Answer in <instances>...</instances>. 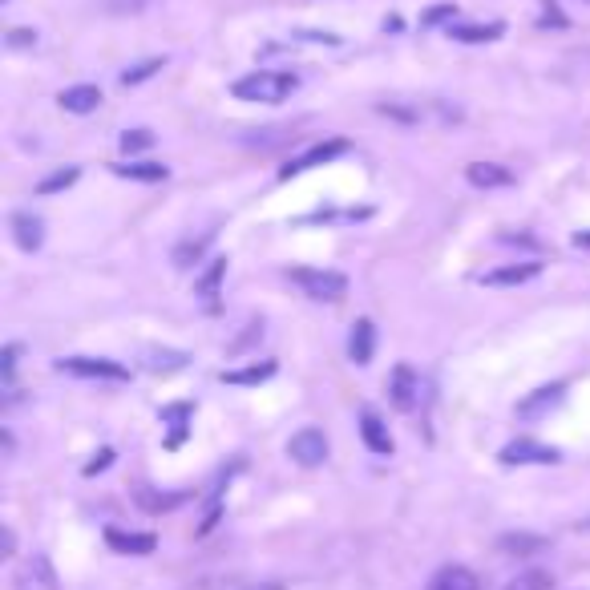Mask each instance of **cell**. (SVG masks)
<instances>
[{"label": "cell", "mask_w": 590, "mask_h": 590, "mask_svg": "<svg viewBox=\"0 0 590 590\" xmlns=\"http://www.w3.org/2000/svg\"><path fill=\"white\" fill-rule=\"evenodd\" d=\"M295 85H300V77H295V73H283V69H255V73L239 77V81L231 85V93L239 97V102L275 106V102H287V97L295 93Z\"/></svg>", "instance_id": "1"}, {"label": "cell", "mask_w": 590, "mask_h": 590, "mask_svg": "<svg viewBox=\"0 0 590 590\" xmlns=\"http://www.w3.org/2000/svg\"><path fill=\"white\" fill-rule=\"evenodd\" d=\"M287 279L316 304H336L348 295V279L340 271H328V267H291Z\"/></svg>", "instance_id": "2"}, {"label": "cell", "mask_w": 590, "mask_h": 590, "mask_svg": "<svg viewBox=\"0 0 590 590\" xmlns=\"http://www.w3.org/2000/svg\"><path fill=\"white\" fill-rule=\"evenodd\" d=\"M57 372L65 376H81V380H130V368L118 364V360H106V356H65L57 360Z\"/></svg>", "instance_id": "3"}, {"label": "cell", "mask_w": 590, "mask_h": 590, "mask_svg": "<svg viewBox=\"0 0 590 590\" xmlns=\"http://www.w3.org/2000/svg\"><path fill=\"white\" fill-rule=\"evenodd\" d=\"M388 401L397 413H413L421 405V376L413 364H397L388 376Z\"/></svg>", "instance_id": "4"}, {"label": "cell", "mask_w": 590, "mask_h": 590, "mask_svg": "<svg viewBox=\"0 0 590 590\" xmlns=\"http://www.w3.org/2000/svg\"><path fill=\"white\" fill-rule=\"evenodd\" d=\"M287 457L295 461V465H304V469H316V465H324L328 461V437H324V429H300L291 441H287Z\"/></svg>", "instance_id": "5"}, {"label": "cell", "mask_w": 590, "mask_h": 590, "mask_svg": "<svg viewBox=\"0 0 590 590\" xmlns=\"http://www.w3.org/2000/svg\"><path fill=\"white\" fill-rule=\"evenodd\" d=\"M498 457H502V465H558L562 461V453L554 445H542V441H530V437L510 441Z\"/></svg>", "instance_id": "6"}, {"label": "cell", "mask_w": 590, "mask_h": 590, "mask_svg": "<svg viewBox=\"0 0 590 590\" xmlns=\"http://www.w3.org/2000/svg\"><path fill=\"white\" fill-rule=\"evenodd\" d=\"M566 401V384H542L518 401V421H542Z\"/></svg>", "instance_id": "7"}, {"label": "cell", "mask_w": 590, "mask_h": 590, "mask_svg": "<svg viewBox=\"0 0 590 590\" xmlns=\"http://www.w3.org/2000/svg\"><path fill=\"white\" fill-rule=\"evenodd\" d=\"M340 154H348V142L344 138H332V142H320V146H312V150H304L300 158H291L283 170H279V178L287 182V178H295V174H304V170H316V166H328L332 158H340Z\"/></svg>", "instance_id": "8"}, {"label": "cell", "mask_w": 590, "mask_h": 590, "mask_svg": "<svg viewBox=\"0 0 590 590\" xmlns=\"http://www.w3.org/2000/svg\"><path fill=\"white\" fill-rule=\"evenodd\" d=\"M542 275V263L538 259H526V263H506V267H494V271H485L481 283L485 287H522L530 279Z\"/></svg>", "instance_id": "9"}, {"label": "cell", "mask_w": 590, "mask_h": 590, "mask_svg": "<svg viewBox=\"0 0 590 590\" xmlns=\"http://www.w3.org/2000/svg\"><path fill=\"white\" fill-rule=\"evenodd\" d=\"M465 178H469V186H477V190L514 186V170L502 166V162H469V166H465Z\"/></svg>", "instance_id": "10"}, {"label": "cell", "mask_w": 590, "mask_h": 590, "mask_svg": "<svg viewBox=\"0 0 590 590\" xmlns=\"http://www.w3.org/2000/svg\"><path fill=\"white\" fill-rule=\"evenodd\" d=\"M360 437H364V445H368L376 457H392V433H388V425L380 421V413H372V409L360 413Z\"/></svg>", "instance_id": "11"}, {"label": "cell", "mask_w": 590, "mask_h": 590, "mask_svg": "<svg viewBox=\"0 0 590 590\" xmlns=\"http://www.w3.org/2000/svg\"><path fill=\"white\" fill-rule=\"evenodd\" d=\"M13 239L21 251H37L45 243V219L33 215V211H17L13 215Z\"/></svg>", "instance_id": "12"}, {"label": "cell", "mask_w": 590, "mask_h": 590, "mask_svg": "<svg viewBox=\"0 0 590 590\" xmlns=\"http://www.w3.org/2000/svg\"><path fill=\"white\" fill-rule=\"evenodd\" d=\"M57 102L69 114H93L97 106H102V89H97V85H69V89H61Z\"/></svg>", "instance_id": "13"}, {"label": "cell", "mask_w": 590, "mask_h": 590, "mask_svg": "<svg viewBox=\"0 0 590 590\" xmlns=\"http://www.w3.org/2000/svg\"><path fill=\"white\" fill-rule=\"evenodd\" d=\"M376 352V324L372 320H356L352 336H348V360L352 364H368Z\"/></svg>", "instance_id": "14"}, {"label": "cell", "mask_w": 590, "mask_h": 590, "mask_svg": "<svg viewBox=\"0 0 590 590\" xmlns=\"http://www.w3.org/2000/svg\"><path fill=\"white\" fill-rule=\"evenodd\" d=\"M106 542H110V550H118V554H154L158 550V538L154 534H130V530H106Z\"/></svg>", "instance_id": "15"}, {"label": "cell", "mask_w": 590, "mask_h": 590, "mask_svg": "<svg viewBox=\"0 0 590 590\" xmlns=\"http://www.w3.org/2000/svg\"><path fill=\"white\" fill-rule=\"evenodd\" d=\"M429 590H481V582H477V574L469 570V566H441L433 578H429Z\"/></svg>", "instance_id": "16"}, {"label": "cell", "mask_w": 590, "mask_h": 590, "mask_svg": "<svg viewBox=\"0 0 590 590\" xmlns=\"http://www.w3.org/2000/svg\"><path fill=\"white\" fill-rule=\"evenodd\" d=\"M542 550H550V538L542 534H502L498 538V554H510V558H530Z\"/></svg>", "instance_id": "17"}, {"label": "cell", "mask_w": 590, "mask_h": 590, "mask_svg": "<svg viewBox=\"0 0 590 590\" xmlns=\"http://www.w3.org/2000/svg\"><path fill=\"white\" fill-rule=\"evenodd\" d=\"M502 33H506V25H502V21H494V25H449V37H453V41H461V45L498 41Z\"/></svg>", "instance_id": "18"}, {"label": "cell", "mask_w": 590, "mask_h": 590, "mask_svg": "<svg viewBox=\"0 0 590 590\" xmlns=\"http://www.w3.org/2000/svg\"><path fill=\"white\" fill-rule=\"evenodd\" d=\"M114 174L118 178H134V182H166L170 166H162V162H118Z\"/></svg>", "instance_id": "19"}, {"label": "cell", "mask_w": 590, "mask_h": 590, "mask_svg": "<svg viewBox=\"0 0 590 590\" xmlns=\"http://www.w3.org/2000/svg\"><path fill=\"white\" fill-rule=\"evenodd\" d=\"M275 376V360H263V364H247V368H223L219 380L223 384H263Z\"/></svg>", "instance_id": "20"}, {"label": "cell", "mask_w": 590, "mask_h": 590, "mask_svg": "<svg viewBox=\"0 0 590 590\" xmlns=\"http://www.w3.org/2000/svg\"><path fill=\"white\" fill-rule=\"evenodd\" d=\"M186 352H174V348H146V372H162V376H170V372H178V368H186Z\"/></svg>", "instance_id": "21"}, {"label": "cell", "mask_w": 590, "mask_h": 590, "mask_svg": "<svg viewBox=\"0 0 590 590\" xmlns=\"http://www.w3.org/2000/svg\"><path fill=\"white\" fill-rule=\"evenodd\" d=\"M223 279H227V259H211L207 271L194 279V295H203V300H215L219 287H223Z\"/></svg>", "instance_id": "22"}, {"label": "cell", "mask_w": 590, "mask_h": 590, "mask_svg": "<svg viewBox=\"0 0 590 590\" xmlns=\"http://www.w3.org/2000/svg\"><path fill=\"white\" fill-rule=\"evenodd\" d=\"M211 239H215V235L207 231L203 239H186V243H178V247H174V255H170V259H174V267H194V263L203 259V251L211 247Z\"/></svg>", "instance_id": "23"}, {"label": "cell", "mask_w": 590, "mask_h": 590, "mask_svg": "<svg viewBox=\"0 0 590 590\" xmlns=\"http://www.w3.org/2000/svg\"><path fill=\"white\" fill-rule=\"evenodd\" d=\"M502 590H554V578H550V570H522Z\"/></svg>", "instance_id": "24"}, {"label": "cell", "mask_w": 590, "mask_h": 590, "mask_svg": "<svg viewBox=\"0 0 590 590\" xmlns=\"http://www.w3.org/2000/svg\"><path fill=\"white\" fill-rule=\"evenodd\" d=\"M190 413H194L190 405H170V409H162V425H170V429H174V433H170V441H166L170 449H174V445L182 441V433H186V421H190Z\"/></svg>", "instance_id": "25"}, {"label": "cell", "mask_w": 590, "mask_h": 590, "mask_svg": "<svg viewBox=\"0 0 590 590\" xmlns=\"http://www.w3.org/2000/svg\"><path fill=\"white\" fill-rule=\"evenodd\" d=\"M77 166H65V170H57V174H49V178H41L37 182V194H57V190H65V186H73L77 182Z\"/></svg>", "instance_id": "26"}, {"label": "cell", "mask_w": 590, "mask_h": 590, "mask_svg": "<svg viewBox=\"0 0 590 590\" xmlns=\"http://www.w3.org/2000/svg\"><path fill=\"white\" fill-rule=\"evenodd\" d=\"M162 65H166L162 57H150V61H142V65H134V69H126V73H122V85H142V81H150Z\"/></svg>", "instance_id": "27"}, {"label": "cell", "mask_w": 590, "mask_h": 590, "mask_svg": "<svg viewBox=\"0 0 590 590\" xmlns=\"http://www.w3.org/2000/svg\"><path fill=\"white\" fill-rule=\"evenodd\" d=\"M106 13H118V17H126V13H142V9H150L154 0H97Z\"/></svg>", "instance_id": "28"}, {"label": "cell", "mask_w": 590, "mask_h": 590, "mask_svg": "<svg viewBox=\"0 0 590 590\" xmlns=\"http://www.w3.org/2000/svg\"><path fill=\"white\" fill-rule=\"evenodd\" d=\"M154 146V134L150 130H126L122 134V150L126 154H138V150H150Z\"/></svg>", "instance_id": "29"}, {"label": "cell", "mask_w": 590, "mask_h": 590, "mask_svg": "<svg viewBox=\"0 0 590 590\" xmlns=\"http://www.w3.org/2000/svg\"><path fill=\"white\" fill-rule=\"evenodd\" d=\"M17 356H21V344H9L0 352V372H5V384L13 388V376H17Z\"/></svg>", "instance_id": "30"}, {"label": "cell", "mask_w": 590, "mask_h": 590, "mask_svg": "<svg viewBox=\"0 0 590 590\" xmlns=\"http://www.w3.org/2000/svg\"><path fill=\"white\" fill-rule=\"evenodd\" d=\"M453 17H457V5H433V9L421 17V25L433 29V25H445V21H453Z\"/></svg>", "instance_id": "31"}, {"label": "cell", "mask_w": 590, "mask_h": 590, "mask_svg": "<svg viewBox=\"0 0 590 590\" xmlns=\"http://www.w3.org/2000/svg\"><path fill=\"white\" fill-rule=\"evenodd\" d=\"M37 45V33L33 29H13L9 33V49H33Z\"/></svg>", "instance_id": "32"}, {"label": "cell", "mask_w": 590, "mask_h": 590, "mask_svg": "<svg viewBox=\"0 0 590 590\" xmlns=\"http://www.w3.org/2000/svg\"><path fill=\"white\" fill-rule=\"evenodd\" d=\"M251 340H263V324H247V336H243V340H235V344H231V352H243Z\"/></svg>", "instance_id": "33"}, {"label": "cell", "mask_w": 590, "mask_h": 590, "mask_svg": "<svg viewBox=\"0 0 590 590\" xmlns=\"http://www.w3.org/2000/svg\"><path fill=\"white\" fill-rule=\"evenodd\" d=\"M110 461H114V453H110V449H102V453H97V461H89V465H85V477H93V473H102V469H106Z\"/></svg>", "instance_id": "34"}, {"label": "cell", "mask_w": 590, "mask_h": 590, "mask_svg": "<svg viewBox=\"0 0 590 590\" xmlns=\"http://www.w3.org/2000/svg\"><path fill=\"white\" fill-rule=\"evenodd\" d=\"M574 247H586V251H590V231H578V235H574Z\"/></svg>", "instance_id": "35"}, {"label": "cell", "mask_w": 590, "mask_h": 590, "mask_svg": "<svg viewBox=\"0 0 590 590\" xmlns=\"http://www.w3.org/2000/svg\"><path fill=\"white\" fill-rule=\"evenodd\" d=\"M578 530H590V518H586V522H578Z\"/></svg>", "instance_id": "36"}, {"label": "cell", "mask_w": 590, "mask_h": 590, "mask_svg": "<svg viewBox=\"0 0 590 590\" xmlns=\"http://www.w3.org/2000/svg\"><path fill=\"white\" fill-rule=\"evenodd\" d=\"M259 590H283V586H275V582H271V586H259Z\"/></svg>", "instance_id": "37"}]
</instances>
